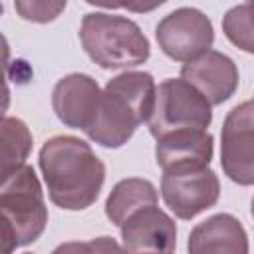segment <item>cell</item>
<instances>
[{
  "instance_id": "cell-1",
  "label": "cell",
  "mask_w": 254,
  "mask_h": 254,
  "mask_svg": "<svg viewBox=\"0 0 254 254\" xmlns=\"http://www.w3.org/2000/svg\"><path fill=\"white\" fill-rule=\"evenodd\" d=\"M40 169L50 200L65 210L91 206L105 181V165L93 149L71 135H56L40 149Z\"/></svg>"
},
{
  "instance_id": "cell-2",
  "label": "cell",
  "mask_w": 254,
  "mask_h": 254,
  "mask_svg": "<svg viewBox=\"0 0 254 254\" xmlns=\"http://www.w3.org/2000/svg\"><path fill=\"white\" fill-rule=\"evenodd\" d=\"M155 89V79L147 71H123L109 79L101 91L97 113L85 129L87 137L109 149L125 145L135 129L149 119Z\"/></svg>"
},
{
  "instance_id": "cell-3",
  "label": "cell",
  "mask_w": 254,
  "mask_h": 254,
  "mask_svg": "<svg viewBox=\"0 0 254 254\" xmlns=\"http://www.w3.org/2000/svg\"><path fill=\"white\" fill-rule=\"evenodd\" d=\"M48 224L42 185L30 165L18 169L0 187V254L32 244Z\"/></svg>"
},
{
  "instance_id": "cell-4",
  "label": "cell",
  "mask_w": 254,
  "mask_h": 254,
  "mask_svg": "<svg viewBox=\"0 0 254 254\" xmlns=\"http://www.w3.org/2000/svg\"><path fill=\"white\" fill-rule=\"evenodd\" d=\"M79 40L85 54L105 69L135 67L149 60L151 46L141 28L125 18L89 12L81 20Z\"/></svg>"
},
{
  "instance_id": "cell-5",
  "label": "cell",
  "mask_w": 254,
  "mask_h": 254,
  "mask_svg": "<svg viewBox=\"0 0 254 254\" xmlns=\"http://www.w3.org/2000/svg\"><path fill=\"white\" fill-rule=\"evenodd\" d=\"M210 103L189 81L165 79L155 89V103L149 115V133L157 139L179 129H206L212 121Z\"/></svg>"
},
{
  "instance_id": "cell-6",
  "label": "cell",
  "mask_w": 254,
  "mask_h": 254,
  "mask_svg": "<svg viewBox=\"0 0 254 254\" xmlns=\"http://www.w3.org/2000/svg\"><path fill=\"white\" fill-rule=\"evenodd\" d=\"M161 194L175 216L190 220L216 204L220 196V181L208 167L163 171Z\"/></svg>"
},
{
  "instance_id": "cell-7",
  "label": "cell",
  "mask_w": 254,
  "mask_h": 254,
  "mask_svg": "<svg viewBox=\"0 0 254 254\" xmlns=\"http://www.w3.org/2000/svg\"><path fill=\"white\" fill-rule=\"evenodd\" d=\"M163 54L175 62H189L210 50L214 42L212 22L196 8H177L167 14L155 30Z\"/></svg>"
},
{
  "instance_id": "cell-8",
  "label": "cell",
  "mask_w": 254,
  "mask_h": 254,
  "mask_svg": "<svg viewBox=\"0 0 254 254\" xmlns=\"http://www.w3.org/2000/svg\"><path fill=\"white\" fill-rule=\"evenodd\" d=\"M220 137V163L224 173L230 181L250 187L254 183L252 101H244L228 111Z\"/></svg>"
},
{
  "instance_id": "cell-9",
  "label": "cell",
  "mask_w": 254,
  "mask_h": 254,
  "mask_svg": "<svg viewBox=\"0 0 254 254\" xmlns=\"http://www.w3.org/2000/svg\"><path fill=\"white\" fill-rule=\"evenodd\" d=\"M181 77L198 89L210 105L224 103L238 87L236 64L216 50H206L189 60L181 69Z\"/></svg>"
},
{
  "instance_id": "cell-10",
  "label": "cell",
  "mask_w": 254,
  "mask_h": 254,
  "mask_svg": "<svg viewBox=\"0 0 254 254\" xmlns=\"http://www.w3.org/2000/svg\"><path fill=\"white\" fill-rule=\"evenodd\" d=\"M99 97L101 89L91 75L69 73L54 85L52 107L64 125L85 131L97 113Z\"/></svg>"
},
{
  "instance_id": "cell-11",
  "label": "cell",
  "mask_w": 254,
  "mask_h": 254,
  "mask_svg": "<svg viewBox=\"0 0 254 254\" xmlns=\"http://www.w3.org/2000/svg\"><path fill=\"white\" fill-rule=\"evenodd\" d=\"M119 228L123 246L133 252H171L177 246V224L157 204H145L133 210Z\"/></svg>"
},
{
  "instance_id": "cell-12",
  "label": "cell",
  "mask_w": 254,
  "mask_h": 254,
  "mask_svg": "<svg viewBox=\"0 0 254 254\" xmlns=\"http://www.w3.org/2000/svg\"><path fill=\"white\" fill-rule=\"evenodd\" d=\"M212 135L206 129H179L157 137L155 159L163 171L208 167L212 159Z\"/></svg>"
},
{
  "instance_id": "cell-13",
  "label": "cell",
  "mask_w": 254,
  "mask_h": 254,
  "mask_svg": "<svg viewBox=\"0 0 254 254\" xmlns=\"http://www.w3.org/2000/svg\"><path fill=\"white\" fill-rule=\"evenodd\" d=\"M189 250L194 254H204V252L246 254L248 236L240 220L234 218L232 214H214L190 230Z\"/></svg>"
},
{
  "instance_id": "cell-14",
  "label": "cell",
  "mask_w": 254,
  "mask_h": 254,
  "mask_svg": "<svg viewBox=\"0 0 254 254\" xmlns=\"http://www.w3.org/2000/svg\"><path fill=\"white\" fill-rule=\"evenodd\" d=\"M32 151V133L18 117H0V187L26 165Z\"/></svg>"
},
{
  "instance_id": "cell-15",
  "label": "cell",
  "mask_w": 254,
  "mask_h": 254,
  "mask_svg": "<svg viewBox=\"0 0 254 254\" xmlns=\"http://www.w3.org/2000/svg\"><path fill=\"white\" fill-rule=\"evenodd\" d=\"M157 190L147 179H123L109 192L105 202V214L115 226H121V222L133 210L145 204H157Z\"/></svg>"
},
{
  "instance_id": "cell-16",
  "label": "cell",
  "mask_w": 254,
  "mask_h": 254,
  "mask_svg": "<svg viewBox=\"0 0 254 254\" xmlns=\"http://www.w3.org/2000/svg\"><path fill=\"white\" fill-rule=\"evenodd\" d=\"M222 28L234 46L244 52H252V8L248 2L228 10L222 20Z\"/></svg>"
},
{
  "instance_id": "cell-17",
  "label": "cell",
  "mask_w": 254,
  "mask_h": 254,
  "mask_svg": "<svg viewBox=\"0 0 254 254\" xmlns=\"http://www.w3.org/2000/svg\"><path fill=\"white\" fill-rule=\"evenodd\" d=\"M67 0H14V8L20 18L36 24L54 22L65 8Z\"/></svg>"
},
{
  "instance_id": "cell-18",
  "label": "cell",
  "mask_w": 254,
  "mask_h": 254,
  "mask_svg": "<svg viewBox=\"0 0 254 254\" xmlns=\"http://www.w3.org/2000/svg\"><path fill=\"white\" fill-rule=\"evenodd\" d=\"M167 0H123V8H127L129 12H135V14H145V12H151L159 6H163Z\"/></svg>"
},
{
  "instance_id": "cell-19",
  "label": "cell",
  "mask_w": 254,
  "mask_h": 254,
  "mask_svg": "<svg viewBox=\"0 0 254 254\" xmlns=\"http://www.w3.org/2000/svg\"><path fill=\"white\" fill-rule=\"evenodd\" d=\"M8 107H10V87L6 83L4 71L0 69V117H4V113L8 111Z\"/></svg>"
},
{
  "instance_id": "cell-20",
  "label": "cell",
  "mask_w": 254,
  "mask_h": 254,
  "mask_svg": "<svg viewBox=\"0 0 254 254\" xmlns=\"http://www.w3.org/2000/svg\"><path fill=\"white\" fill-rule=\"evenodd\" d=\"M8 62H10V46H8V40L0 34V69L2 71H6Z\"/></svg>"
},
{
  "instance_id": "cell-21",
  "label": "cell",
  "mask_w": 254,
  "mask_h": 254,
  "mask_svg": "<svg viewBox=\"0 0 254 254\" xmlns=\"http://www.w3.org/2000/svg\"><path fill=\"white\" fill-rule=\"evenodd\" d=\"M87 4H93V6H101V8H109V10H115V8H123V0H85Z\"/></svg>"
}]
</instances>
